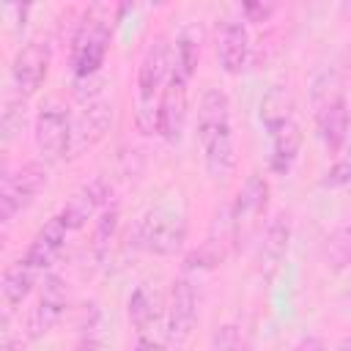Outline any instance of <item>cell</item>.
<instances>
[{"label":"cell","mask_w":351,"mask_h":351,"mask_svg":"<svg viewBox=\"0 0 351 351\" xmlns=\"http://www.w3.org/2000/svg\"><path fill=\"white\" fill-rule=\"evenodd\" d=\"M195 129L208 176L214 181H228L236 170V148H233V126H230V99L225 90L219 88L203 90Z\"/></svg>","instance_id":"obj_1"},{"label":"cell","mask_w":351,"mask_h":351,"mask_svg":"<svg viewBox=\"0 0 351 351\" xmlns=\"http://www.w3.org/2000/svg\"><path fill=\"white\" fill-rule=\"evenodd\" d=\"M293 110H296L293 107V96L282 85H274L261 99V123L266 126L269 145H271L269 167L277 176H288L291 173V167H293V162L299 156V148H302V129H299V121H296Z\"/></svg>","instance_id":"obj_2"},{"label":"cell","mask_w":351,"mask_h":351,"mask_svg":"<svg viewBox=\"0 0 351 351\" xmlns=\"http://www.w3.org/2000/svg\"><path fill=\"white\" fill-rule=\"evenodd\" d=\"M170 63L173 52L165 36H154L151 44L143 52V60L137 66V107H134V123L137 129L151 137L156 134V121H159V101L170 77Z\"/></svg>","instance_id":"obj_3"},{"label":"cell","mask_w":351,"mask_h":351,"mask_svg":"<svg viewBox=\"0 0 351 351\" xmlns=\"http://www.w3.org/2000/svg\"><path fill=\"white\" fill-rule=\"evenodd\" d=\"M315 129L321 143L329 151H343L348 134H351V112L343 90V80L337 71H321L310 90Z\"/></svg>","instance_id":"obj_4"},{"label":"cell","mask_w":351,"mask_h":351,"mask_svg":"<svg viewBox=\"0 0 351 351\" xmlns=\"http://www.w3.org/2000/svg\"><path fill=\"white\" fill-rule=\"evenodd\" d=\"M121 8L112 5H90L77 22L71 38V74L74 80H90L99 74L110 38H112V14Z\"/></svg>","instance_id":"obj_5"},{"label":"cell","mask_w":351,"mask_h":351,"mask_svg":"<svg viewBox=\"0 0 351 351\" xmlns=\"http://www.w3.org/2000/svg\"><path fill=\"white\" fill-rule=\"evenodd\" d=\"M184 239H186V219L181 211L170 206L148 208L132 230V244L148 255H176Z\"/></svg>","instance_id":"obj_6"},{"label":"cell","mask_w":351,"mask_h":351,"mask_svg":"<svg viewBox=\"0 0 351 351\" xmlns=\"http://www.w3.org/2000/svg\"><path fill=\"white\" fill-rule=\"evenodd\" d=\"M269 206V181L261 173H250L230 206V241L244 250L261 233Z\"/></svg>","instance_id":"obj_7"},{"label":"cell","mask_w":351,"mask_h":351,"mask_svg":"<svg viewBox=\"0 0 351 351\" xmlns=\"http://www.w3.org/2000/svg\"><path fill=\"white\" fill-rule=\"evenodd\" d=\"M71 112L63 101L58 99H47L36 115L33 123V143L36 151L41 154V159L47 162H58L69 156V145H71Z\"/></svg>","instance_id":"obj_8"},{"label":"cell","mask_w":351,"mask_h":351,"mask_svg":"<svg viewBox=\"0 0 351 351\" xmlns=\"http://www.w3.org/2000/svg\"><path fill=\"white\" fill-rule=\"evenodd\" d=\"M47 186V167L41 162H25L14 173L3 176L0 186V217L3 222H11L19 211H25L38 192Z\"/></svg>","instance_id":"obj_9"},{"label":"cell","mask_w":351,"mask_h":351,"mask_svg":"<svg viewBox=\"0 0 351 351\" xmlns=\"http://www.w3.org/2000/svg\"><path fill=\"white\" fill-rule=\"evenodd\" d=\"M49 63H52V47L47 38H33L25 47H19V52L11 60V82L22 99L33 96L44 85L49 74Z\"/></svg>","instance_id":"obj_10"},{"label":"cell","mask_w":351,"mask_h":351,"mask_svg":"<svg viewBox=\"0 0 351 351\" xmlns=\"http://www.w3.org/2000/svg\"><path fill=\"white\" fill-rule=\"evenodd\" d=\"M195 321H197V291L189 277H178L173 282L170 304H167V332H165L167 351L173 348L178 351L189 340Z\"/></svg>","instance_id":"obj_11"},{"label":"cell","mask_w":351,"mask_h":351,"mask_svg":"<svg viewBox=\"0 0 351 351\" xmlns=\"http://www.w3.org/2000/svg\"><path fill=\"white\" fill-rule=\"evenodd\" d=\"M186 115H189V80L170 69V77L159 101L156 134L167 143H178L186 126Z\"/></svg>","instance_id":"obj_12"},{"label":"cell","mask_w":351,"mask_h":351,"mask_svg":"<svg viewBox=\"0 0 351 351\" xmlns=\"http://www.w3.org/2000/svg\"><path fill=\"white\" fill-rule=\"evenodd\" d=\"M66 307H69V288H66V280L58 277V274H47V280H44V285H41V296H38L36 307H33L30 315H27V326H25L27 337H30V340H38V337L49 335V332L58 326V321L63 318Z\"/></svg>","instance_id":"obj_13"},{"label":"cell","mask_w":351,"mask_h":351,"mask_svg":"<svg viewBox=\"0 0 351 351\" xmlns=\"http://www.w3.org/2000/svg\"><path fill=\"white\" fill-rule=\"evenodd\" d=\"M110 195H112L110 184H107L101 176H93L90 181L80 184V186L71 192V197L66 200V206L60 208L58 217H60V222H63L69 230H80L90 217L101 214V211L110 206Z\"/></svg>","instance_id":"obj_14"},{"label":"cell","mask_w":351,"mask_h":351,"mask_svg":"<svg viewBox=\"0 0 351 351\" xmlns=\"http://www.w3.org/2000/svg\"><path fill=\"white\" fill-rule=\"evenodd\" d=\"M112 123V104L104 99H90L85 104V110L74 118L71 123V145H69V159L82 156L85 151H90L110 129Z\"/></svg>","instance_id":"obj_15"},{"label":"cell","mask_w":351,"mask_h":351,"mask_svg":"<svg viewBox=\"0 0 351 351\" xmlns=\"http://www.w3.org/2000/svg\"><path fill=\"white\" fill-rule=\"evenodd\" d=\"M217 60L225 74H241L250 60V33L241 19H225L217 30Z\"/></svg>","instance_id":"obj_16"},{"label":"cell","mask_w":351,"mask_h":351,"mask_svg":"<svg viewBox=\"0 0 351 351\" xmlns=\"http://www.w3.org/2000/svg\"><path fill=\"white\" fill-rule=\"evenodd\" d=\"M288 241H291V219L285 214H277L269 219V225L261 233V244H258V263L266 280L274 277V271L282 266L285 252H288Z\"/></svg>","instance_id":"obj_17"},{"label":"cell","mask_w":351,"mask_h":351,"mask_svg":"<svg viewBox=\"0 0 351 351\" xmlns=\"http://www.w3.org/2000/svg\"><path fill=\"white\" fill-rule=\"evenodd\" d=\"M66 233H69V228L60 222V217L55 214L49 222H44V228L33 236V241L27 244V250H25V261L41 274V271H47L55 261H58V255H60V250H63V244H66Z\"/></svg>","instance_id":"obj_18"},{"label":"cell","mask_w":351,"mask_h":351,"mask_svg":"<svg viewBox=\"0 0 351 351\" xmlns=\"http://www.w3.org/2000/svg\"><path fill=\"white\" fill-rule=\"evenodd\" d=\"M36 280H38V271H36L25 258H19V261H14V263L5 266L0 291H3V302H5V310H8V313L16 310V307L30 296Z\"/></svg>","instance_id":"obj_19"},{"label":"cell","mask_w":351,"mask_h":351,"mask_svg":"<svg viewBox=\"0 0 351 351\" xmlns=\"http://www.w3.org/2000/svg\"><path fill=\"white\" fill-rule=\"evenodd\" d=\"M156 318H159V299H156V293L148 285H137L132 291V296H129V321L137 329L140 340L148 337V332L156 324Z\"/></svg>","instance_id":"obj_20"},{"label":"cell","mask_w":351,"mask_h":351,"mask_svg":"<svg viewBox=\"0 0 351 351\" xmlns=\"http://www.w3.org/2000/svg\"><path fill=\"white\" fill-rule=\"evenodd\" d=\"M324 263L332 271H343L351 266V219L340 225L324 244Z\"/></svg>","instance_id":"obj_21"},{"label":"cell","mask_w":351,"mask_h":351,"mask_svg":"<svg viewBox=\"0 0 351 351\" xmlns=\"http://www.w3.org/2000/svg\"><path fill=\"white\" fill-rule=\"evenodd\" d=\"M197 60H200V44L192 33H181L178 41H176V49H173V63L170 69L184 74L186 80H192V74L197 71Z\"/></svg>","instance_id":"obj_22"},{"label":"cell","mask_w":351,"mask_h":351,"mask_svg":"<svg viewBox=\"0 0 351 351\" xmlns=\"http://www.w3.org/2000/svg\"><path fill=\"white\" fill-rule=\"evenodd\" d=\"M25 118H27V107H25V99H14L8 96L3 101V115H0V132H3V145H11L22 129H25Z\"/></svg>","instance_id":"obj_23"},{"label":"cell","mask_w":351,"mask_h":351,"mask_svg":"<svg viewBox=\"0 0 351 351\" xmlns=\"http://www.w3.org/2000/svg\"><path fill=\"white\" fill-rule=\"evenodd\" d=\"M115 228H118V206H107L99 214L96 233H93V252H96V258L107 255V247H110V239H112Z\"/></svg>","instance_id":"obj_24"},{"label":"cell","mask_w":351,"mask_h":351,"mask_svg":"<svg viewBox=\"0 0 351 351\" xmlns=\"http://www.w3.org/2000/svg\"><path fill=\"white\" fill-rule=\"evenodd\" d=\"M321 184L329 186V189H340V186H348L351 184V134H348V140L343 145L340 159L324 173V181Z\"/></svg>","instance_id":"obj_25"},{"label":"cell","mask_w":351,"mask_h":351,"mask_svg":"<svg viewBox=\"0 0 351 351\" xmlns=\"http://www.w3.org/2000/svg\"><path fill=\"white\" fill-rule=\"evenodd\" d=\"M208 351H241V335H239V326H236V324H222V326L214 332Z\"/></svg>","instance_id":"obj_26"},{"label":"cell","mask_w":351,"mask_h":351,"mask_svg":"<svg viewBox=\"0 0 351 351\" xmlns=\"http://www.w3.org/2000/svg\"><path fill=\"white\" fill-rule=\"evenodd\" d=\"M241 11L247 14V19L250 22H266L269 16H271V11H274V5H263V3H244L241 5Z\"/></svg>","instance_id":"obj_27"},{"label":"cell","mask_w":351,"mask_h":351,"mask_svg":"<svg viewBox=\"0 0 351 351\" xmlns=\"http://www.w3.org/2000/svg\"><path fill=\"white\" fill-rule=\"evenodd\" d=\"M134 351H167V346H165V340L145 337V340H140V343H137V348H134Z\"/></svg>","instance_id":"obj_28"},{"label":"cell","mask_w":351,"mask_h":351,"mask_svg":"<svg viewBox=\"0 0 351 351\" xmlns=\"http://www.w3.org/2000/svg\"><path fill=\"white\" fill-rule=\"evenodd\" d=\"M293 351H326V348H324V340H318V337H304Z\"/></svg>","instance_id":"obj_29"},{"label":"cell","mask_w":351,"mask_h":351,"mask_svg":"<svg viewBox=\"0 0 351 351\" xmlns=\"http://www.w3.org/2000/svg\"><path fill=\"white\" fill-rule=\"evenodd\" d=\"M77 351H101V343L96 337H82L80 346H77Z\"/></svg>","instance_id":"obj_30"},{"label":"cell","mask_w":351,"mask_h":351,"mask_svg":"<svg viewBox=\"0 0 351 351\" xmlns=\"http://www.w3.org/2000/svg\"><path fill=\"white\" fill-rule=\"evenodd\" d=\"M337 351H351V335H348V337H346V340L337 346Z\"/></svg>","instance_id":"obj_31"}]
</instances>
